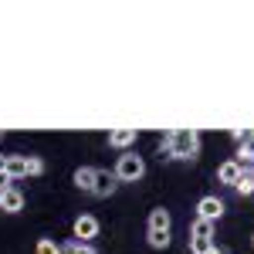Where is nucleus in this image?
<instances>
[{"label": "nucleus", "instance_id": "f257e3e1", "mask_svg": "<svg viewBox=\"0 0 254 254\" xmlns=\"http://www.w3.org/2000/svg\"><path fill=\"white\" fill-rule=\"evenodd\" d=\"M200 149L196 129H173L170 136H163V156L159 159H193Z\"/></svg>", "mask_w": 254, "mask_h": 254}, {"label": "nucleus", "instance_id": "f03ea898", "mask_svg": "<svg viewBox=\"0 0 254 254\" xmlns=\"http://www.w3.org/2000/svg\"><path fill=\"white\" fill-rule=\"evenodd\" d=\"M142 173H146L142 156H136V153H122V156H119V163H116V180H122V183H136Z\"/></svg>", "mask_w": 254, "mask_h": 254}, {"label": "nucleus", "instance_id": "7ed1b4c3", "mask_svg": "<svg viewBox=\"0 0 254 254\" xmlns=\"http://www.w3.org/2000/svg\"><path fill=\"white\" fill-rule=\"evenodd\" d=\"M220 214H224V200H220V196H203V200L196 203V217H200V220H210V224H214V220H220Z\"/></svg>", "mask_w": 254, "mask_h": 254}, {"label": "nucleus", "instance_id": "20e7f679", "mask_svg": "<svg viewBox=\"0 0 254 254\" xmlns=\"http://www.w3.org/2000/svg\"><path fill=\"white\" fill-rule=\"evenodd\" d=\"M112 190H116V173H109V170H95L92 193H95V196H109Z\"/></svg>", "mask_w": 254, "mask_h": 254}, {"label": "nucleus", "instance_id": "39448f33", "mask_svg": "<svg viewBox=\"0 0 254 254\" xmlns=\"http://www.w3.org/2000/svg\"><path fill=\"white\" fill-rule=\"evenodd\" d=\"M95 234H98V220H95L92 214H81L78 220H75V237L85 244L88 237H95Z\"/></svg>", "mask_w": 254, "mask_h": 254}, {"label": "nucleus", "instance_id": "423d86ee", "mask_svg": "<svg viewBox=\"0 0 254 254\" xmlns=\"http://www.w3.org/2000/svg\"><path fill=\"white\" fill-rule=\"evenodd\" d=\"M3 173H7L10 183L20 180V176H27V156H7L3 159Z\"/></svg>", "mask_w": 254, "mask_h": 254}, {"label": "nucleus", "instance_id": "0eeeda50", "mask_svg": "<svg viewBox=\"0 0 254 254\" xmlns=\"http://www.w3.org/2000/svg\"><path fill=\"white\" fill-rule=\"evenodd\" d=\"M20 207H24V193H20L17 187H7V190H3V200H0V210H7V214H17Z\"/></svg>", "mask_w": 254, "mask_h": 254}, {"label": "nucleus", "instance_id": "6e6552de", "mask_svg": "<svg viewBox=\"0 0 254 254\" xmlns=\"http://www.w3.org/2000/svg\"><path fill=\"white\" fill-rule=\"evenodd\" d=\"M241 173H244V166H241L237 159H227V163H224V166L217 170V180H220V183H231V187H234L237 180H241Z\"/></svg>", "mask_w": 254, "mask_h": 254}, {"label": "nucleus", "instance_id": "1a4fd4ad", "mask_svg": "<svg viewBox=\"0 0 254 254\" xmlns=\"http://www.w3.org/2000/svg\"><path fill=\"white\" fill-rule=\"evenodd\" d=\"M136 142V129H116V132H109V146H116V149H129Z\"/></svg>", "mask_w": 254, "mask_h": 254}, {"label": "nucleus", "instance_id": "9d476101", "mask_svg": "<svg viewBox=\"0 0 254 254\" xmlns=\"http://www.w3.org/2000/svg\"><path fill=\"white\" fill-rule=\"evenodd\" d=\"M92 183H95V170H88V166H78V170H75V187L92 193Z\"/></svg>", "mask_w": 254, "mask_h": 254}, {"label": "nucleus", "instance_id": "9b49d317", "mask_svg": "<svg viewBox=\"0 0 254 254\" xmlns=\"http://www.w3.org/2000/svg\"><path fill=\"white\" fill-rule=\"evenodd\" d=\"M149 231H170V210H153L149 214Z\"/></svg>", "mask_w": 254, "mask_h": 254}, {"label": "nucleus", "instance_id": "f8f14e48", "mask_svg": "<svg viewBox=\"0 0 254 254\" xmlns=\"http://www.w3.org/2000/svg\"><path fill=\"white\" fill-rule=\"evenodd\" d=\"M234 190L241 196H248V193H254V173H248V170H244V173H241V180H237L234 183Z\"/></svg>", "mask_w": 254, "mask_h": 254}, {"label": "nucleus", "instance_id": "ddd939ff", "mask_svg": "<svg viewBox=\"0 0 254 254\" xmlns=\"http://www.w3.org/2000/svg\"><path fill=\"white\" fill-rule=\"evenodd\" d=\"M210 248H214V237H193L190 241V251L193 254H207Z\"/></svg>", "mask_w": 254, "mask_h": 254}, {"label": "nucleus", "instance_id": "4468645a", "mask_svg": "<svg viewBox=\"0 0 254 254\" xmlns=\"http://www.w3.org/2000/svg\"><path fill=\"white\" fill-rule=\"evenodd\" d=\"M193 237H214V224L210 220H193Z\"/></svg>", "mask_w": 254, "mask_h": 254}, {"label": "nucleus", "instance_id": "2eb2a0df", "mask_svg": "<svg viewBox=\"0 0 254 254\" xmlns=\"http://www.w3.org/2000/svg\"><path fill=\"white\" fill-rule=\"evenodd\" d=\"M61 254H95L88 244H81V241H71V244H64L61 248Z\"/></svg>", "mask_w": 254, "mask_h": 254}, {"label": "nucleus", "instance_id": "dca6fc26", "mask_svg": "<svg viewBox=\"0 0 254 254\" xmlns=\"http://www.w3.org/2000/svg\"><path fill=\"white\" fill-rule=\"evenodd\" d=\"M149 244L153 248H166L170 244V231H149Z\"/></svg>", "mask_w": 254, "mask_h": 254}, {"label": "nucleus", "instance_id": "f3484780", "mask_svg": "<svg viewBox=\"0 0 254 254\" xmlns=\"http://www.w3.org/2000/svg\"><path fill=\"white\" fill-rule=\"evenodd\" d=\"M27 173L41 176V173H44V159H41V156H27Z\"/></svg>", "mask_w": 254, "mask_h": 254}, {"label": "nucleus", "instance_id": "a211bd4d", "mask_svg": "<svg viewBox=\"0 0 254 254\" xmlns=\"http://www.w3.org/2000/svg\"><path fill=\"white\" fill-rule=\"evenodd\" d=\"M234 139L241 146H254V129H234Z\"/></svg>", "mask_w": 254, "mask_h": 254}, {"label": "nucleus", "instance_id": "6ab92c4d", "mask_svg": "<svg viewBox=\"0 0 254 254\" xmlns=\"http://www.w3.org/2000/svg\"><path fill=\"white\" fill-rule=\"evenodd\" d=\"M38 254H61V248L55 244V241L44 237V241H38Z\"/></svg>", "mask_w": 254, "mask_h": 254}, {"label": "nucleus", "instance_id": "aec40b11", "mask_svg": "<svg viewBox=\"0 0 254 254\" xmlns=\"http://www.w3.org/2000/svg\"><path fill=\"white\" fill-rule=\"evenodd\" d=\"M10 187V180H7V173H0V200H3V190Z\"/></svg>", "mask_w": 254, "mask_h": 254}, {"label": "nucleus", "instance_id": "412c9836", "mask_svg": "<svg viewBox=\"0 0 254 254\" xmlns=\"http://www.w3.org/2000/svg\"><path fill=\"white\" fill-rule=\"evenodd\" d=\"M207 254H227V251H224V248H210Z\"/></svg>", "mask_w": 254, "mask_h": 254}, {"label": "nucleus", "instance_id": "4be33fe9", "mask_svg": "<svg viewBox=\"0 0 254 254\" xmlns=\"http://www.w3.org/2000/svg\"><path fill=\"white\" fill-rule=\"evenodd\" d=\"M3 159H7V156H0V173H3Z\"/></svg>", "mask_w": 254, "mask_h": 254}, {"label": "nucleus", "instance_id": "5701e85b", "mask_svg": "<svg viewBox=\"0 0 254 254\" xmlns=\"http://www.w3.org/2000/svg\"><path fill=\"white\" fill-rule=\"evenodd\" d=\"M0 136H3V132H0Z\"/></svg>", "mask_w": 254, "mask_h": 254}]
</instances>
